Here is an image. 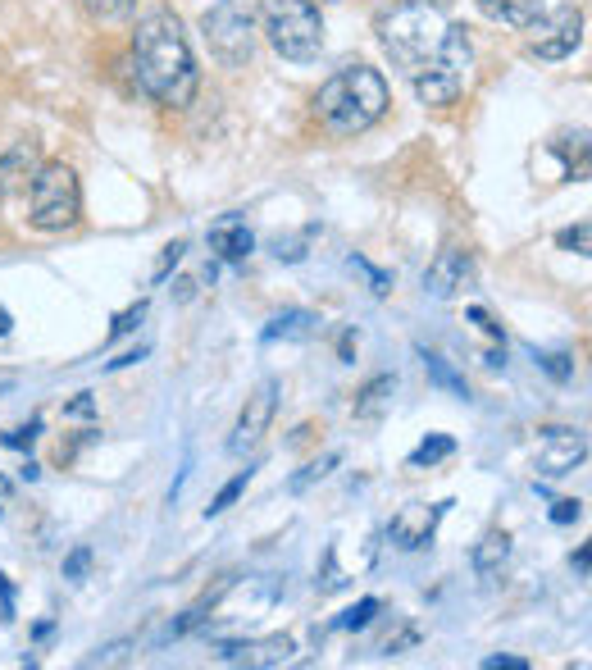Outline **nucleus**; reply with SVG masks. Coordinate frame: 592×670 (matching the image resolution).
<instances>
[{"instance_id": "obj_1", "label": "nucleus", "mask_w": 592, "mask_h": 670, "mask_svg": "<svg viewBox=\"0 0 592 670\" xmlns=\"http://www.w3.org/2000/svg\"><path fill=\"white\" fill-rule=\"evenodd\" d=\"M378 37L383 51L401 64V73L410 78L415 96L424 105H451L470 78V37L460 23L447 19L442 5L433 0H401L392 14L378 19Z\"/></svg>"}, {"instance_id": "obj_2", "label": "nucleus", "mask_w": 592, "mask_h": 670, "mask_svg": "<svg viewBox=\"0 0 592 670\" xmlns=\"http://www.w3.org/2000/svg\"><path fill=\"white\" fill-rule=\"evenodd\" d=\"M133 69H137V87H142L155 105H169V110L192 105L196 87H201V69H196V55H192V46H187L183 23L164 10L146 14V19L137 23Z\"/></svg>"}, {"instance_id": "obj_3", "label": "nucleus", "mask_w": 592, "mask_h": 670, "mask_svg": "<svg viewBox=\"0 0 592 670\" xmlns=\"http://www.w3.org/2000/svg\"><path fill=\"white\" fill-rule=\"evenodd\" d=\"M388 83L383 73L369 69V64H351V69H337L324 87L315 92V124L328 137H360L388 114Z\"/></svg>"}, {"instance_id": "obj_4", "label": "nucleus", "mask_w": 592, "mask_h": 670, "mask_svg": "<svg viewBox=\"0 0 592 670\" xmlns=\"http://www.w3.org/2000/svg\"><path fill=\"white\" fill-rule=\"evenodd\" d=\"M260 28H265L269 46L283 60L306 64L324 46V19H319L315 0H260Z\"/></svg>"}, {"instance_id": "obj_5", "label": "nucleus", "mask_w": 592, "mask_h": 670, "mask_svg": "<svg viewBox=\"0 0 592 670\" xmlns=\"http://www.w3.org/2000/svg\"><path fill=\"white\" fill-rule=\"evenodd\" d=\"M82 219V183L64 160H46L28 187V224L37 233H64Z\"/></svg>"}, {"instance_id": "obj_6", "label": "nucleus", "mask_w": 592, "mask_h": 670, "mask_svg": "<svg viewBox=\"0 0 592 670\" xmlns=\"http://www.w3.org/2000/svg\"><path fill=\"white\" fill-rule=\"evenodd\" d=\"M256 0H215L205 10L201 28H205V42L215 51V60L224 69H242L251 55H256Z\"/></svg>"}, {"instance_id": "obj_7", "label": "nucleus", "mask_w": 592, "mask_h": 670, "mask_svg": "<svg viewBox=\"0 0 592 670\" xmlns=\"http://www.w3.org/2000/svg\"><path fill=\"white\" fill-rule=\"evenodd\" d=\"M524 42L538 60H565L579 51L583 42V10L579 5H556V10H538V19L524 28Z\"/></svg>"}, {"instance_id": "obj_8", "label": "nucleus", "mask_w": 592, "mask_h": 670, "mask_svg": "<svg viewBox=\"0 0 592 670\" xmlns=\"http://www.w3.org/2000/svg\"><path fill=\"white\" fill-rule=\"evenodd\" d=\"M583 456H588V438H583V429H565V424H552V429L538 433V443H533V461H538L542 475H570L574 465H583Z\"/></svg>"}, {"instance_id": "obj_9", "label": "nucleus", "mask_w": 592, "mask_h": 670, "mask_svg": "<svg viewBox=\"0 0 592 670\" xmlns=\"http://www.w3.org/2000/svg\"><path fill=\"white\" fill-rule=\"evenodd\" d=\"M274 411H278V379H260V383H256V392L246 397L242 415H237L228 447H233L237 456L251 452V447H256L260 438L269 433V424H274Z\"/></svg>"}, {"instance_id": "obj_10", "label": "nucleus", "mask_w": 592, "mask_h": 670, "mask_svg": "<svg viewBox=\"0 0 592 670\" xmlns=\"http://www.w3.org/2000/svg\"><path fill=\"white\" fill-rule=\"evenodd\" d=\"M451 502H415V506H401L397 516L388 525V538L401 547V552H419V547H429L433 534H438L442 516H447Z\"/></svg>"}, {"instance_id": "obj_11", "label": "nucleus", "mask_w": 592, "mask_h": 670, "mask_svg": "<svg viewBox=\"0 0 592 670\" xmlns=\"http://www.w3.org/2000/svg\"><path fill=\"white\" fill-rule=\"evenodd\" d=\"M474 283V260L470 251H442L438 260L429 265V274H424V288L433 292V297H456L460 288H470Z\"/></svg>"}, {"instance_id": "obj_12", "label": "nucleus", "mask_w": 592, "mask_h": 670, "mask_svg": "<svg viewBox=\"0 0 592 670\" xmlns=\"http://www.w3.org/2000/svg\"><path fill=\"white\" fill-rule=\"evenodd\" d=\"M205 242H210V251H215L219 260H228V265H237V260H246L251 251H256V233L246 228L242 215H224L210 224V233H205Z\"/></svg>"}, {"instance_id": "obj_13", "label": "nucleus", "mask_w": 592, "mask_h": 670, "mask_svg": "<svg viewBox=\"0 0 592 670\" xmlns=\"http://www.w3.org/2000/svg\"><path fill=\"white\" fill-rule=\"evenodd\" d=\"M292 639H260V643H237V648H219V661L228 666H287L292 661Z\"/></svg>"}, {"instance_id": "obj_14", "label": "nucleus", "mask_w": 592, "mask_h": 670, "mask_svg": "<svg viewBox=\"0 0 592 670\" xmlns=\"http://www.w3.org/2000/svg\"><path fill=\"white\" fill-rule=\"evenodd\" d=\"M479 10L488 14L492 23H506V28L524 32L533 19H538L542 10V0H479Z\"/></svg>"}, {"instance_id": "obj_15", "label": "nucleus", "mask_w": 592, "mask_h": 670, "mask_svg": "<svg viewBox=\"0 0 592 670\" xmlns=\"http://www.w3.org/2000/svg\"><path fill=\"white\" fill-rule=\"evenodd\" d=\"M506 561H511V534H506V529H488V534L479 538V547H474V570H479L483 579H492Z\"/></svg>"}, {"instance_id": "obj_16", "label": "nucleus", "mask_w": 592, "mask_h": 670, "mask_svg": "<svg viewBox=\"0 0 592 670\" xmlns=\"http://www.w3.org/2000/svg\"><path fill=\"white\" fill-rule=\"evenodd\" d=\"M392 388H397V379L392 374H378V379H369L365 388H360V397H356V420H378L383 415V406H388V397H392Z\"/></svg>"}, {"instance_id": "obj_17", "label": "nucleus", "mask_w": 592, "mask_h": 670, "mask_svg": "<svg viewBox=\"0 0 592 670\" xmlns=\"http://www.w3.org/2000/svg\"><path fill=\"white\" fill-rule=\"evenodd\" d=\"M310 324H315V315L310 310H283V315H274L265 329V342H278V338H306Z\"/></svg>"}, {"instance_id": "obj_18", "label": "nucleus", "mask_w": 592, "mask_h": 670, "mask_svg": "<svg viewBox=\"0 0 592 670\" xmlns=\"http://www.w3.org/2000/svg\"><path fill=\"white\" fill-rule=\"evenodd\" d=\"M451 452H456V443H451L447 433H433V438H424V443H419L415 452L406 456V465H410V470H424V465H438V461H447Z\"/></svg>"}, {"instance_id": "obj_19", "label": "nucleus", "mask_w": 592, "mask_h": 670, "mask_svg": "<svg viewBox=\"0 0 592 670\" xmlns=\"http://www.w3.org/2000/svg\"><path fill=\"white\" fill-rule=\"evenodd\" d=\"M424 356V370H429V379L438 383V388H447V392H456V397H470V388H465V379H460L456 370H451L447 361H442L438 351H419Z\"/></svg>"}, {"instance_id": "obj_20", "label": "nucleus", "mask_w": 592, "mask_h": 670, "mask_svg": "<svg viewBox=\"0 0 592 670\" xmlns=\"http://www.w3.org/2000/svg\"><path fill=\"white\" fill-rule=\"evenodd\" d=\"M246 484H251V470H242V475H237V479H228V484H224V488H219V497H215V502L205 506V516H224L228 506H233V502H237V497H242V493H246Z\"/></svg>"}, {"instance_id": "obj_21", "label": "nucleus", "mask_w": 592, "mask_h": 670, "mask_svg": "<svg viewBox=\"0 0 592 670\" xmlns=\"http://www.w3.org/2000/svg\"><path fill=\"white\" fill-rule=\"evenodd\" d=\"M337 461H342V452H328L324 461H310L306 470H301V475H292V479H287V488H292V493H301V488H310V484H315V479H324V475H328V470H333Z\"/></svg>"}, {"instance_id": "obj_22", "label": "nucleus", "mask_w": 592, "mask_h": 670, "mask_svg": "<svg viewBox=\"0 0 592 670\" xmlns=\"http://www.w3.org/2000/svg\"><path fill=\"white\" fill-rule=\"evenodd\" d=\"M351 269H356V274H365V279H369V292H374V297H388V292H392V274L374 269L365 256H351Z\"/></svg>"}, {"instance_id": "obj_23", "label": "nucleus", "mask_w": 592, "mask_h": 670, "mask_svg": "<svg viewBox=\"0 0 592 670\" xmlns=\"http://www.w3.org/2000/svg\"><path fill=\"white\" fill-rule=\"evenodd\" d=\"M133 5L137 0H82V10L92 14V19H123Z\"/></svg>"}, {"instance_id": "obj_24", "label": "nucleus", "mask_w": 592, "mask_h": 670, "mask_svg": "<svg viewBox=\"0 0 592 670\" xmlns=\"http://www.w3.org/2000/svg\"><path fill=\"white\" fill-rule=\"evenodd\" d=\"M374 616H378V598H360L356 607L347 611V616L337 620V625H342V629H365V625H369V620H374Z\"/></svg>"}, {"instance_id": "obj_25", "label": "nucleus", "mask_w": 592, "mask_h": 670, "mask_svg": "<svg viewBox=\"0 0 592 670\" xmlns=\"http://www.w3.org/2000/svg\"><path fill=\"white\" fill-rule=\"evenodd\" d=\"M142 320H146V301H137V306H128V310H123V315H119V320H114L110 338H123V333H133Z\"/></svg>"}, {"instance_id": "obj_26", "label": "nucleus", "mask_w": 592, "mask_h": 670, "mask_svg": "<svg viewBox=\"0 0 592 670\" xmlns=\"http://www.w3.org/2000/svg\"><path fill=\"white\" fill-rule=\"evenodd\" d=\"M183 251H187V242L178 238V242H169V247H164V256H160V269H155V283H164L169 279V269L178 265V260H183Z\"/></svg>"}, {"instance_id": "obj_27", "label": "nucleus", "mask_w": 592, "mask_h": 670, "mask_svg": "<svg viewBox=\"0 0 592 670\" xmlns=\"http://www.w3.org/2000/svg\"><path fill=\"white\" fill-rule=\"evenodd\" d=\"M87 566H92V552H87V547H78V552L64 561V579H82V570H87Z\"/></svg>"}, {"instance_id": "obj_28", "label": "nucleus", "mask_w": 592, "mask_h": 670, "mask_svg": "<svg viewBox=\"0 0 592 670\" xmlns=\"http://www.w3.org/2000/svg\"><path fill=\"white\" fill-rule=\"evenodd\" d=\"M41 433V420H32L28 429H14V433H5V447H32V438Z\"/></svg>"}, {"instance_id": "obj_29", "label": "nucleus", "mask_w": 592, "mask_h": 670, "mask_svg": "<svg viewBox=\"0 0 592 670\" xmlns=\"http://www.w3.org/2000/svg\"><path fill=\"white\" fill-rule=\"evenodd\" d=\"M470 320L479 324V329L488 333V338H501V324L492 320V315H488V310H483V306H470Z\"/></svg>"}, {"instance_id": "obj_30", "label": "nucleus", "mask_w": 592, "mask_h": 670, "mask_svg": "<svg viewBox=\"0 0 592 670\" xmlns=\"http://www.w3.org/2000/svg\"><path fill=\"white\" fill-rule=\"evenodd\" d=\"M561 247L588 251V224H579V228H565V233H561Z\"/></svg>"}, {"instance_id": "obj_31", "label": "nucleus", "mask_w": 592, "mask_h": 670, "mask_svg": "<svg viewBox=\"0 0 592 670\" xmlns=\"http://www.w3.org/2000/svg\"><path fill=\"white\" fill-rule=\"evenodd\" d=\"M579 511H583L579 502H556L552 506V520H556V525H570V520H579Z\"/></svg>"}, {"instance_id": "obj_32", "label": "nucleus", "mask_w": 592, "mask_h": 670, "mask_svg": "<svg viewBox=\"0 0 592 670\" xmlns=\"http://www.w3.org/2000/svg\"><path fill=\"white\" fill-rule=\"evenodd\" d=\"M542 370L552 374V379H570V365H565V356H542Z\"/></svg>"}, {"instance_id": "obj_33", "label": "nucleus", "mask_w": 592, "mask_h": 670, "mask_svg": "<svg viewBox=\"0 0 592 670\" xmlns=\"http://www.w3.org/2000/svg\"><path fill=\"white\" fill-rule=\"evenodd\" d=\"M483 666H488V670H501V666H506V670H529V661H524V657H488Z\"/></svg>"}, {"instance_id": "obj_34", "label": "nucleus", "mask_w": 592, "mask_h": 670, "mask_svg": "<svg viewBox=\"0 0 592 670\" xmlns=\"http://www.w3.org/2000/svg\"><path fill=\"white\" fill-rule=\"evenodd\" d=\"M0 616H14V588L5 575H0Z\"/></svg>"}, {"instance_id": "obj_35", "label": "nucleus", "mask_w": 592, "mask_h": 670, "mask_svg": "<svg viewBox=\"0 0 592 670\" xmlns=\"http://www.w3.org/2000/svg\"><path fill=\"white\" fill-rule=\"evenodd\" d=\"M69 415H92V402H87V397H78V402L69 406Z\"/></svg>"}, {"instance_id": "obj_36", "label": "nucleus", "mask_w": 592, "mask_h": 670, "mask_svg": "<svg viewBox=\"0 0 592 670\" xmlns=\"http://www.w3.org/2000/svg\"><path fill=\"white\" fill-rule=\"evenodd\" d=\"M10 329H14V320H10V310L0 306V338H5V333H10Z\"/></svg>"}, {"instance_id": "obj_37", "label": "nucleus", "mask_w": 592, "mask_h": 670, "mask_svg": "<svg viewBox=\"0 0 592 670\" xmlns=\"http://www.w3.org/2000/svg\"><path fill=\"white\" fill-rule=\"evenodd\" d=\"M5 502H10V479H0V516H5Z\"/></svg>"}]
</instances>
